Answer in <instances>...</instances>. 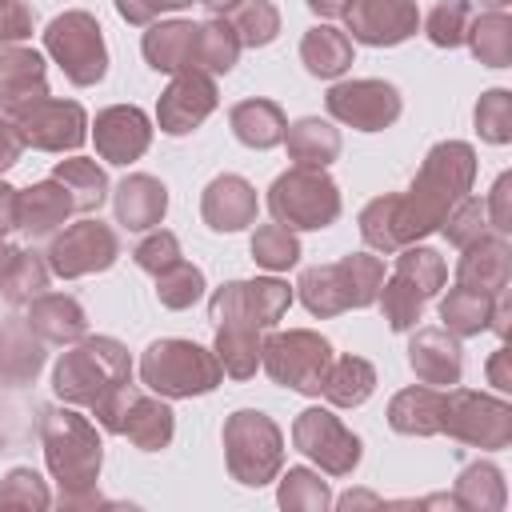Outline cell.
I'll list each match as a JSON object with an SVG mask.
<instances>
[{
	"label": "cell",
	"instance_id": "8",
	"mask_svg": "<svg viewBox=\"0 0 512 512\" xmlns=\"http://www.w3.org/2000/svg\"><path fill=\"white\" fill-rule=\"evenodd\" d=\"M280 428L264 412H232L224 424V448H228V468L244 484H268L280 468Z\"/></svg>",
	"mask_w": 512,
	"mask_h": 512
},
{
	"label": "cell",
	"instance_id": "21",
	"mask_svg": "<svg viewBox=\"0 0 512 512\" xmlns=\"http://www.w3.org/2000/svg\"><path fill=\"white\" fill-rule=\"evenodd\" d=\"M456 284L496 296L508 288V244L504 236H480L464 248V260L456 264Z\"/></svg>",
	"mask_w": 512,
	"mask_h": 512
},
{
	"label": "cell",
	"instance_id": "11",
	"mask_svg": "<svg viewBox=\"0 0 512 512\" xmlns=\"http://www.w3.org/2000/svg\"><path fill=\"white\" fill-rule=\"evenodd\" d=\"M440 432H452V436L480 444V448H500L512 436V412L504 400H492L480 392H448Z\"/></svg>",
	"mask_w": 512,
	"mask_h": 512
},
{
	"label": "cell",
	"instance_id": "33",
	"mask_svg": "<svg viewBox=\"0 0 512 512\" xmlns=\"http://www.w3.org/2000/svg\"><path fill=\"white\" fill-rule=\"evenodd\" d=\"M216 360L228 376L248 380L260 364V328L248 324H216Z\"/></svg>",
	"mask_w": 512,
	"mask_h": 512
},
{
	"label": "cell",
	"instance_id": "48",
	"mask_svg": "<svg viewBox=\"0 0 512 512\" xmlns=\"http://www.w3.org/2000/svg\"><path fill=\"white\" fill-rule=\"evenodd\" d=\"M392 200H396V196H380V200H372V204L360 212V232H364V240H368L372 248H380V252H396V240H392Z\"/></svg>",
	"mask_w": 512,
	"mask_h": 512
},
{
	"label": "cell",
	"instance_id": "22",
	"mask_svg": "<svg viewBox=\"0 0 512 512\" xmlns=\"http://www.w3.org/2000/svg\"><path fill=\"white\" fill-rule=\"evenodd\" d=\"M48 96L44 88V60L32 48H8L0 52V104L4 112H16L28 100Z\"/></svg>",
	"mask_w": 512,
	"mask_h": 512
},
{
	"label": "cell",
	"instance_id": "38",
	"mask_svg": "<svg viewBox=\"0 0 512 512\" xmlns=\"http://www.w3.org/2000/svg\"><path fill=\"white\" fill-rule=\"evenodd\" d=\"M52 176L68 188V196H72L76 212H92V208H100V204H104L108 176H104L92 160H60Z\"/></svg>",
	"mask_w": 512,
	"mask_h": 512
},
{
	"label": "cell",
	"instance_id": "10",
	"mask_svg": "<svg viewBox=\"0 0 512 512\" xmlns=\"http://www.w3.org/2000/svg\"><path fill=\"white\" fill-rule=\"evenodd\" d=\"M12 124L20 128L24 144L32 148H44V152H64V148H80L84 144V108L72 104V100H52V96H40V100H28L20 104L16 112H8Z\"/></svg>",
	"mask_w": 512,
	"mask_h": 512
},
{
	"label": "cell",
	"instance_id": "19",
	"mask_svg": "<svg viewBox=\"0 0 512 512\" xmlns=\"http://www.w3.org/2000/svg\"><path fill=\"white\" fill-rule=\"evenodd\" d=\"M68 212H76V204H72L68 188L56 176L44 180V184H32L28 192H16V228L32 240L56 232Z\"/></svg>",
	"mask_w": 512,
	"mask_h": 512
},
{
	"label": "cell",
	"instance_id": "56",
	"mask_svg": "<svg viewBox=\"0 0 512 512\" xmlns=\"http://www.w3.org/2000/svg\"><path fill=\"white\" fill-rule=\"evenodd\" d=\"M488 372H492V384H496V388H508V384H512V380H508V352H504V348L492 356Z\"/></svg>",
	"mask_w": 512,
	"mask_h": 512
},
{
	"label": "cell",
	"instance_id": "20",
	"mask_svg": "<svg viewBox=\"0 0 512 512\" xmlns=\"http://www.w3.org/2000/svg\"><path fill=\"white\" fill-rule=\"evenodd\" d=\"M208 228L216 232H236L244 224L256 220V192L248 180L240 176H216L208 188H204V204H200Z\"/></svg>",
	"mask_w": 512,
	"mask_h": 512
},
{
	"label": "cell",
	"instance_id": "12",
	"mask_svg": "<svg viewBox=\"0 0 512 512\" xmlns=\"http://www.w3.org/2000/svg\"><path fill=\"white\" fill-rule=\"evenodd\" d=\"M292 292L284 280H248V284H224L208 312L216 324H248V328H272L284 308H288Z\"/></svg>",
	"mask_w": 512,
	"mask_h": 512
},
{
	"label": "cell",
	"instance_id": "45",
	"mask_svg": "<svg viewBox=\"0 0 512 512\" xmlns=\"http://www.w3.org/2000/svg\"><path fill=\"white\" fill-rule=\"evenodd\" d=\"M468 24H472V8L464 0H440L428 12V36L440 48H456L468 36Z\"/></svg>",
	"mask_w": 512,
	"mask_h": 512
},
{
	"label": "cell",
	"instance_id": "32",
	"mask_svg": "<svg viewBox=\"0 0 512 512\" xmlns=\"http://www.w3.org/2000/svg\"><path fill=\"white\" fill-rule=\"evenodd\" d=\"M300 60L308 64L312 76H324V80H328V76H340V72L352 64V40H348L340 28L320 24V28H312V32L304 36Z\"/></svg>",
	"mask_w": 512,
	"mask_h": 512
},
{
	"label": "cell",
	"instance_id": "23",
	"mask_svg": "<svg viewBox=\"0 0 512 512\" xmlns=\"http://www.w3.org/2000/svg\"><path fill=\"white\" fill-rule=\"evenodd\" d=\"M408 360H412V368L424 384H456L460 380V344L440 328L416 332L412 348H408Z\"/></svg>",
	"mask_w": 512,
	"mask_h": 512
},
{
	"label": "cell",
	"instance_id": "24",
	"mask_svg": "<svg viewBox=\"0 0 512 512\" xmlns=\"http://www.w3.org/2000/svg\"><path fill=\"white\" fill-rule=\"evenodd\" d=\"M24 320L40 340H52V344H68V340L84 336V308L60 292H48V296L40 292Z\"/></svg>",
	"mask_w": 512,
	"mask_h": 512
},
{
	"label": "cell",
	"instance_id": "29",
	"mask_svg": "<svg viewBox=\"0 0 512 512\" xmlns=\"http://www.w3.org/2000/svg\"><path fill=\"white\" fill-rule=\"evenodd\" d=\"M120 432H124L136 448H144V452L164 448V444L172 440V412H168V404L148 400V396L136 392L132 404H128V412H124V420H120Z\"/></svg>",
	"mask_w": 512,
	"mask_h": 512
},
{
	"label": "cell",
	"instance_id": "40",
	"mask_svg": "<svg viewBox=\"0 0 512 512\" xmlns=\"http://www.w3.org/2000/svg\"><path fill=\"white\" fill-rule=\"evenodd\" d=\"M228 24L236 28L240 44H252V48L268 44V40L280 32V16H276V8H272L268 0H240V4L232 8V20H228Z\"/></svg>",
	"mask_w": 512,
	"mask_h": 512
},
{
	"label": "cell",
	"instance_id": "18",
	"mask_svg": "<svg viewBox=\"0 0 512 512\" xmlns=\"http://www.w3.org/2000/svg\"><path fill=\"white\" fill-rule=\"evenodd\" d=\"M152 140V128H148V116L140 108H104L96 116V148L104 160L112 164H128L136 160Z\"/></svg>",
	"mask_w": 512,
	"mask_h": 512
},
{
	"label": "cell",
	"instance_id": "7",
	"mask_svg": "<svg viewBox=\"0 0 512 512\" xmlns=\"http://www.w3.org/2000/svg\"><path fill=\"white\" fill-rule=\"evenodd\" d=\"M260 360H264V368L276 384L316 396L324 388L328 368H332V348H328L324 336L296 328V332H276L272 340H264Z\"/></svg>",
	"mask_w": 512,
	"mask_h": 512
},
{
	"label": "cell",
	"instance_id": "9",
	"mask_svg": "<svg viewBox=\"0 0 512 512\" xmlns=\"http://www.w3.org/2000/svg\"><path fill=\"white\" fill-rule=\"evenodd\" d=\"M48 52L56 56V64L64 68V76L80 88L96 84L108 72V52H104V36L100 24L88 12H64L48 24L44 32Z\"/></svg>",
	"mask_w": 512,
	"mask_h": 512
},
{
	"label": "cell",
	"instance_id": "58",
	"mask_svg": "<svg viewBox=\"0 0 512 512\" xmlns=\"http://www.w3.org/2000/svg\"><path fill=\"white\" fill-rule=\"evenodd\" d=\"M12 256H16V248H12V244H4V240H0V276H4V268H8V264H12Z\"/></svg>",
	"mask_w": 512,
	"mask_h": 512
},
{
	"label": "cell",
	"instance_id": "28",
	"mask_svg": "<svg viewBox=\"0 0 512 512\" xmlns=\"http://www.w3.org/2000/svg\"><path fill=\"white\" fill-rule=\"evenodd\" d=\"M440 416H444V396L436 388H404L388 408L392 428L396 432H412V436L440 432Z\"/></svg>",
	"mask_w": 512,
	"mask_h": 512
},
{
	"label": "cell",
	"instance_id": "36",
	"mask_svg": "<svg viewBox=\"0 0 512 512\" xmlns=\"http://www.w3.org/2000/svg\"><path fill=\"white\" fill-rule=\"evenodd\" d=\"M464 40L472 44L480 64H488V68H504L512 60V24L504 12H488V16L472 20Z\"/></svg>",
	"mask_w": 512,
	"mask_h": 512
},
{
	"label": "cell",
	"instance_id": "27",
	"mask_svg": "<svg viewBox=\"0 0 512 512\" xmlns=\"http://www.w3.org/2000/svg\"><path fill=\"white\" fill-rule=\"evenodd\" d=\"M192 44H196V24L188 20H168L148 28L144 36V56L156 72H188L192 68Z\"/></svg>",
	"mask_w": 512,
	"mask_h": 512
},
{
	"label": "cell",
	"instance_id": "3",
	"mask_svg": "<svg viewBox=\"0 0 512 512\" xmlns=\"http://www.w3.org/2000/svg\"><path fill=\"white\" fill-rule=\"evenodd\" d=\"M132 364H128V352L124 344L108 340V336H96V340H84L76 344L72 352L60 356L56 364V396H64L68 404H96L108 388H116L120 380H128Z\"/></svg>",
	"mask_w": 512,
	"mask_h": 512
},
{
	"label": "cell",
	"instance_id": "13",
	"mask_svg": "<svg viewBox=\"0 0 512 512\" xmlns=\"http://www.w3.org/2000/svg\"><path fill=\"white\" fill-rule=\"evenodd\" d=\"M292 440H296V448H300L304 456H312V460H316L324 472H332V476L352 472L356 460H360V440H356L328 408H308V412H300V420H296V428H292Z\"/></svg>",
	"mask_w": 512,
	"mask_h": 512
},
{
	"label": "cell",
	"instance_id": "50",
	"mask_svg": "<svg viewBox=\"0 0 512 512\" xmlns=\"http://www.w3.org/2000/svg\"><path fill=\"white\" fill-rule=\"evenodd\" d=\"M176 260H180V244H176L172 232H152V236L136 248V264H140L144 272H152V276H160V272L172 268Z\"/></svg>",
	"mask_w": 512,
	"mask_h": 512
},
{
	"label": "cell",
	"instance_id": "37",
	"mask_svg": "<svg viewBox=\"0 0 512 512\" xmlns=\"http://www.w3.org/2000/svg\"><path fill=\"white\" fill-rule=\"evenodd\" d=\"M440 316H444V324H448L456 336H476V332L488 328V320H492V296L456 284V288L444 296Z\"/></svg>",
	"mask_w": 512,
	"mask_h": 512
},
{
	"label": "cell",
	"instance_id": "35",
	"mask_svg": "<svg viewBox=\"0 0 512 512\" xmlns=\"http://www.w3.org/2000/svg\"><path fill=\"white\" fill-rule=\"evenodd\" d=\"M284 140H288V152L296 164H308V168H324L328 160H336L340 152V136L336 128H328L324 120H296L292 128H284Z\"/></svg>",
	"mask_w": 512,
	"mask_h": 512
},
{
	"label": "cell",
	"instance_id": "41",
	"mask_svg": "<svg viewBox=\"0 0 512 512\" xmlns=\"http://www.w3.org/2000/svg\"><path fill=\"white\" fill-rule=\"evenodd\" d=\"M380 300H384V316H388V324H392L396 332H408V328H416L420 308H424L428 296H424L420 288H412L404 276L392 272V280L380 284Z\"/></svg>",
	"mask_w": 512,
	"mask_h": 512
},
{
	"label": "cell",
	"instance_id": "4",
	"mask_svg": "<svg viewBox=\"0 0 512 512\" xmlns=\"http://www.w3.org/2000/svg\"><path fill=\"white\" fill-rule=\"evenodd\" d=\"M220 360L192 340H156L140 360V380L160 396H200L220 384Z\"/></svg>",
	"mask_w": 512,
	"mask_h": 512
},
{
	"label": "cell",
	"instance_id": "6",
	"mask_svg": "<svg viewBox=\"0 0 512 512\" xmlns=\"http://www.w3.org/2000/svg\"><path fill=\"white\" fill-rule=\"evenodd\" d=\"M268 208L284 228H328L340 216V192L324 168L296 164L284 176H276Z\"/></svg>",
	"mask_w": 512,
	"mask_h": 512
},
{
	"label": "cell",
	"instance_id": "42",
	"mask_svg": "<svg viewBox=\"0 0 512 512\" xmlns=\"http://www.w3.org/2000/svg\"><path fill=\"white\" fill-rule=\"evenodd\" d=\"M252 256H256V264L280 272V268H292V264L300 260V244H296L292 228H284V224H264V228H256V236H252Z\"/></svg>",
	"mask_w": 512,
	"mask_h": 512
},
{
	"label": "cell",
	"instance_id": "31",
	"mask_svg": "<svg viewBox=\"0 0 512 512\" xmlns=\"http://www.w3.org/2000/svg\"><path fill=\"white\" fill-rule=\"evenodd\" d=\"M240 56V36L228 20H208L196 24V44H192V68L196 72H228Z\"/></svg>",
	"mask_w": 512,
	"mask_h": 512
},
{
	"label": "cell",
	"instance_id": "55",
	"mask_svg": "<svg viewBox=\"0 0 512 512\" xmlns=\"http://www.w3.org/2000/svg\"><path fill=\"white\" fill-rule=\"evenodd\" d=\"M16 228V192L8 184H0V232Z\"/></svg>",
	"mask_w": 512,
	"mask_h": 512
},
{
	"label": "cell",
	"instance_id": "2",
	"mask_svg": "<svg viewBox=\"0 0 512 512\" xmlns=\"http://www.w3.org/2000/svg\"><path fill=\"white\" fill-rule=\"evenodd\" d=\"M380 284H384V264L376 256L352 252L336 264L308 268L296 288H300V300L308 304V312L336 316L344 308H368L380 296Z\"/></svg>",
	"mask_w": 512,
	"mask_h": 512
},
{
	"label": "cell",
	"instance_id": "57",
	"mask_svg": "<svg viewBox=\"0 0 512 512\" xmlns=\"http://www.w3.org/2000/svg\"><path fill=\"white\" fill-rule=\"evenodd\" d=\"M348 4H352V0H308V8L320 12V16H344Z\"/></svg>",
	"mask_w": 512,
	"mask_h": 512
},
{
	"label": "cell",
	"instance_id": "59",
	"mask_svg": "<svg viewBox=\"0 0 512 512\" xmlns=\"http://www.w3.org/2000/svg\"><path fill=\"white\" fill-rule=\"evenodd\" d=\"M200 4H208V8H216V12H228V8H236L240 0H200Z\"/></svg>",
	"mask_w": 512,
	"mask_h": 512
},
{
	"label": "cell",
	"instance_id": "51",
	"mask_svg": "<svg viewBox=\"0 0 512 512\" xmlns=\"http://www.w3.org/2000/svg\"><path fill=\"white\" fill-rule=\"evenodd\" d=\"M32 32V16L20 0H0V48L12 40H24Z\"/></svg>",
	"mask_w": 512,
	"mask_h": 512
},
{
	"label": "cell",
	"instance_id": "5",
	"mask_svg": "<svg viewBox=\"0 0 512 512\" xmlns=\"http://www.w3.org/2000/svg\"><path fill=\"white\" fill-rule=\"evenodd\" d=\"M44 452H48V468L60 480V488H88L100 472V440L96 428L68 412V408H48L44 412Z\"/></svg>",
	"mask_w": 512,
	"mask_h": 512
},
{
	"label": "cell",
	"instance_id": "1",
	"mask_svg": "<svg viewBox=\"0 0 512 512\" xmlns=\"http://www.w3.org/2000/svg\"><path fill=\"white\" fill-rule=\"evenodd\" d=\"M472 172H476V156H472L468 144H460V140L436 144L428 152L424 168L416 172L408 196L392 200V240H396V248H404V244L420 240L424 232L440 228V220L452 212V204L468 196Z\"/></svg>",
	"mask_w": 512,
	"mask_h": 512
},
{
	"label": "cell",
	"instance_id": "17",
	"mask_svg": "<svg viewBox=\"0 0 512 512\" xmlns=\"http://www.w3.org/2000/svg\"><path fill=\"white\" fill-rule=\"evenodd\" d=\"M212 108H216V84H212V76L188 68V72H180V76L168 84V92L160 96V128H164L168 136H184V132H192Z\"/></svg>",
	"mask_w": 512,
	"mask_h": 512
},
{
	"label": "cell",
	"instance_id": "14",
	"mask_svg": "<svg viewBox=\"0 0 512 512\" xmlns=\"http://www.w3.org/2000/svg\"><path fill=\"white\" fill-rule=\"evenodd\" d=\"M112 260H116V232L100 220H80V224L64 228V236H56L48 248V268L64 280L100 272Z\"/></svg>",
	"mask_w": 512,
	"mask_h": 512
},
{
	"label": "cell",
	"instance_id": "44",
	"mask_svg": "<svg viewBox=\"0 0 512 512\" xmlns=\"http://www.w3.org/2000/svg\"><path fill=\"white\" fill-rule=\"evenodd\" d=\"M396 276H404L412 288H420L424 296H432V292H440V284H444V260L432 252V248H404L400 252V260H396Z\"/></svg>",
	"mask_w": 512,
	"mask_h": 512
},
{
	"label": "cell",
	"instance_id": "39",
	"mask_svg": "<svg viewBox=\"0 0 512 512\" xmlns=\"http://www.w3.org/2000/svg\"><path fill=\"white\" fill-rule=\"evenodd\" d=\"M0 288H4V296H8L12 304H32V300L48 288V268H44V260L32 256V252H16L12 264H8L4 276H0Z\"/></svg>",
	"mask_w": 512,
	"mask_h": 512
},
{
	"label": "cell",
	"instance_id": "34",
	"mask_svg": "<svg viewBox=\"0 0 512 512\" xmlns=\"http://www.w3.org/2000/svg\"><path fill=\"white\" fill-rule=\"evenodd\" d=\"M372 384H376L372 364L360 360V356H344V360H332V368H328L320 392H324L332 404H340V408H356V404H364V400L372 396Z\"/></svg>",
	"mask_w": 512,
	"mask_h": 512
},
{
	"label": "cell",
	"instance_id": "26",
	"mask_svg": "<svg viewBox=\"0 0 512 512\" xmlns=\"http://www.w3.org/2000/svg\"><path fill=\"white\" fill-rule=\"evenodd\" d=\"M44 364L40 336L28 328V320H4L0 324V380H32Z\"/></svg>",
	"mask_w": 512,
	"mask_h": 512
},
{
	"label": "cell",
	"instance_id": "60",
	"mask_svg": "<svg viewBox=\"0 0 512 512\" xmlns=\"http://www.w3.org/2000/svg\"><path fill=\"white\" fill-rule=\"evenodd\" d=\"M484 4H492V8H504V4H508V0H484Z\"/></svg>",
	"mask_w": 512,
	"mask_h": 512
},
{
	"label": "cell",
	"instance_id": "25",
	"mask_svg": "<svg viewBox=\"0 0 512 512\" xmlns=\"http://www.w3.org/2000/svg\"><path fill=\"white\" fill-rule=\"evenodd\" d=\"M164 208H168V192L152 176H128L116 192V220L132 232H144V228L160 224Z\"/></svg>",
	"mask_w": 512,
	"mask_h": 512
},
{
	"label": "cell",
	"instance_id": "15",
	"mask_svg": "<svg viewBox=\"0 0 512 512\" xmlns=\"http://www.w3.org/2000/svg\"><path fill=\"white\" fill-rule=\"evenodd\" d=\"M328 112L360 132H380L400 116V92L384 80H348L328 92Z\"/></svg>",
	"mask_w": 512,
	"mask_h": 512
},
{
	"label": "cell",
	"instance_id": "46",
	"mask_svg": "<svg viewBox=\"0 0 512 512\" xmlns=\"http://www.w3.org/2000/svg\"><path fill=\"white\" fill-rule=\"evenodd\" d=\"M484 204L476 200V196H464V200H456L452 204V212L440 220L444 224V236L456 244V248H468L472 240H480L484 236Z\"/></svg>",
	"mask_w": 512,
	"mask_h": 512
},
{
	"label": "cell",
	"instance_id": "43",
	"mask_svg": "<svg viewBox=\"0 0 512 512\" xmlns=\"http://www.w3.org/2000/svg\"><path fill=\"white\" fill-rule=\"evenodd\" d=\"M156 296L168 308H188V304H196L204 296V272L184 264V260H176L172 268H164L156 276Z\"/></svg>",
	"mask_w": 512,
	"mask_h": 512
},
{
	"label": "cell",
	"instance_id": "47",
	"mask_svg": "<svg viewBox=\"0 0 512 512\" xmlns=\"http://www.w3.org/2000/svg\"><path fill=\"white\" fill-rule=\"evenodd\" d=\"M476 128L484 132V140L492 144H504L512 136V100L504 88L488 92L480 104H476Z\"/></svg>",
	"mask_w": 512,
	"mask_h": 512
},
{
	"label": "cell",
	"instance_id": "16",
	"mask_svg": "<svg viewBox=\"0 0 512 512\" xmlns=\"http://www.w3.org/2000/svg\"><path fill=\"white\" fill-rule=\"evenodd\" d=\"M348 32L360 44H400L416 32L420 12L412 0H352L348 4Z\"/></svg>",
	"mask_w": 512,
	"mask_h": 512
},
{
	"label": "cell",
	"instance_id": "49",
	"mask_svg": "<svg viewBox=\"0 0 512 512\" xmlns=\"http://www.w3.org/2000/svg\"><path fill=\"white\" fill-rule=\"evenodd\" d=\"M280 504H284V508H296V504H312V508H324V504H328V492H324V484H320L312 472H304V468H292V472L284 476V488H280Z\"/></svg>",
	"mask_w": 512,
	"mask_h": 512
},
{
	"label": "cell",
	"instance_id": "54",
	"mask_svg": "<svg viewBox=\"0 0 512 512\" xmlns=\"http://www.w3.org/2000/svg\"><path fill=\"white\" fill-rule=\"evenodd\" d=\"M20 152H24V136H20V128L12 124V116H8V120H0V172L12 168V164L20 160Z\"/></svg>",
	"mask_w": 512,
	"mask_h": 512
},
{
	"label": "cell",
	"instance_id": "52",
	"mask_svg": "<svg viewBox=\"0 0 512 512\" xmlns=\"http://www.w3.org/2000/svg\"><path fill=\"white\" fill-rule=\"evenodd\" d=\"M184 4H192V0H116L120 16H124L128 24H148L152 16H160V12H168V8H184Z\"/></svg>",
	"mask_w": 512,
	"mask_h": 512
},
{
	"label": "cell",
	"instance_id": "30",
	"mask_svg": "<svg viewBox=\"0 0 512 512\" xmlns=\"http://www.w3.org/2000/svg\"><path fill=\"white\" fill-rule=\"evenodd\" d=\"M284 112L272 100H240L232 108V132L248 144V148H272L284 140Z\"/></svg>",
	"mask_w": 512,
	"mask_h": 512
},
{
	"label": "cell",
	"instance_id": "53",
	"mask_svg": "<svg viewBox=\"0 0 512 512\" xmlns=\"http://www.w3.org/2000/svg\"><path fill=\"white\" fill-rule=\"evenodd\" d=\"M508 188H512V176H500L496 188H492V196H488V204H484V212H492V228H496L500 236L512 228V216H508Z\"/></svg>",
	"mask_w": 512,
	"mask_h": 512
}]
</instances>
